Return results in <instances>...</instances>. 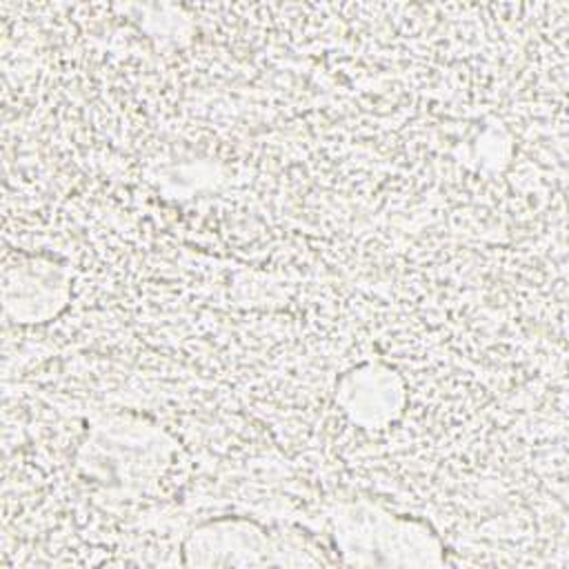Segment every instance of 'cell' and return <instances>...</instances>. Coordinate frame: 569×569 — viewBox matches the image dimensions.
<instances>
[{
	"label": "cell",
	"instance_id": "6da1fadb",
	"mask_svg": "<svg viewBox=\"0 0 569 569\" xmlns=\"http://www.w3.org/2000/svg\"><path fill=\"white\" fill-rule=\"evenodd\" d=\"M71 298V276L67 264L18 253L13 262L4 264L2 300L4 316L16 322H44L56 318Z\"/></svg>",
	"mask_w": 569,
	"mask_h": 569
},
{
	"label": "cell",
	"instance_id": "7a4b0ae2",
	"mask_svg": "<svg viewBox=\"0 0 569 569\" xmlns=\"http://www.w3.org/2000/svg\"><path fill=\"white\" fill-rule=\"evenodd\" d=\"M336 402L360 429H385L402 416L407 385L393 367L367 360L338 378Z\"/></svg>",
	"mask_w": 569,
	"mask_h": 569
}]
</instances>
